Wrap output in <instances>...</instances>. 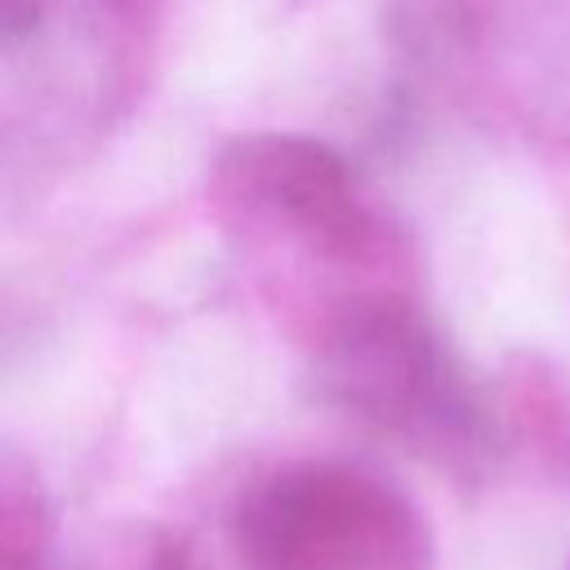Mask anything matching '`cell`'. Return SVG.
Listing matches in <instances>:
<instances>
[{
    "label": "cell",
    "instance_id": "cell-4",
    "mask_svg": "<svg viewBox=\"0 0 570 570\" xmlns=\"http://www.w3.org/2000/svg\"><path fill=\"white\" fill-rule=\"evenodd\" d=\"M508 423L521 450L557 481H570V396L543 361H517L508 374Z\"/></svg>",
    "mask_w": 570,
    "mask_h": 570
},
{
    "label": "cell",
    "instance_id": "cell-2",
    "mask_svg": "<svg viewBox=\"0 0 570 570\" xmlns=\"http://www.w3.org/2000/svg\"><path fill=\"white\" fill-rule=\"evenodd\" d=\"M245 570H436L432 525L387 476L303 459L258 476L236 508Z\"/></svg>",
    "mask_w": 570,
    "mask_h": 570
},
{
    "label": "cell",
    "instance_id": "cell-8",
    "mask_svg": "<svg viewBox=\"0 0 570 570\" xmlns=\"http://www.w3.org/2000/svg\"><path fill=\"white\" fill-rule=\"evenodd\" d=\"M566 570H570V566H566Z\"/></svg>",
    "mask_w": 570,
    "mask_h": 570
},
{
    "label": "cell",
    "instance_id": "cell-5",
    "mask_svg": "<svg viewBox=\"0 0 570 570\" xmlns=\"http://www.w3.org/2000/svg\"><path fill=\"white\" fill-rule=\"evenodd\" d=\"M0 570H53V534L31 490L0 476Z\"/></svg>",
    "mask_w": 570,
    "mask_h": 570
},
{
    "label": "cell",
    "instance_id": "cell-7",
    "mask_svg": "<svg viewBox=\"0 0 570 570\" xmlns=\"http://www.w3.org/2000/svg\"><path fill=\"white\" fill-rule=\"evenodd\" d=\"M40 0H0V27H27L36 18Z\"/></svg>",
    "mask_w": 570,
    "mask_h": 570
},
{
    "label": "cell",
    "instance_id": "cell-6",
    "mask_svg": "<svg viewBox=\"0 0 570 570\" xmlns=\"http://www.w3.org/2000/svg\"><path fill=\"white\" fill-rule=\"evenodd\" d=\"M142 570H200V557H196V548H191L187 539H178V534H160V539L151 543Z\"/></svg>",
    "mask_w": 570,
    "mask_h": 570
},
{
    "label": "cell",
    "instance_id": "cell-1",
    "mask_svg": "<svg viewBox=\"0 0 570 570\" xmlns=\"http://www.w3.org/2000/svg\"><path fill=\"white\" fill-rule=\"evenodd\" d=\"M316 383L325 401L392 436L459 481H476L494 454V428L459 361L396 285L338 294L316 330Z\"/></svg>",
    "mask_w": 570,
    "mask_h": 570
},
{
    "label": "cell",
    "instance_id": "cell-3",
    "mask_svg": "<svg viewBox=\"0 0 570 570\" xmlns=\"http://www.w3.org/2000/svg\"><path fill=\"white\" fill-rule=\"evenodd\" d=\"M209 196L249 236L325 267L374 276L401 258L392 223L374 209L347 156L312 134L254 129L227 138L209 165Z\"/></svg>",
    "mask_w": 570,
    "mask_h": 570
}]
</instances>
